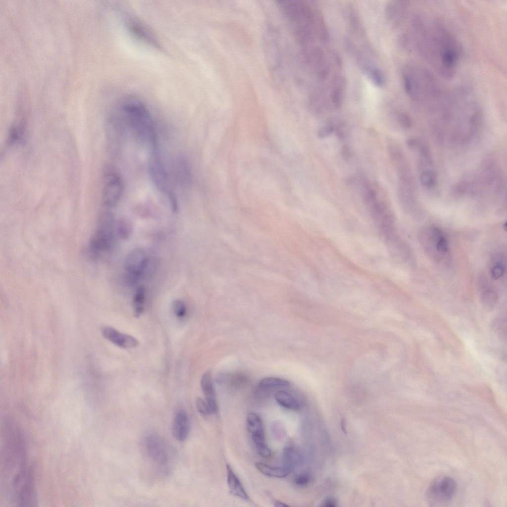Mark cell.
<instances>
[{
  "instance_id": "42",
  "label": "cell",
  "mask_w": 507,
  "mask_h": 507,
  "mask_svg": "<svg viewBox=\"0 0 507 507\" xmlns=\"http://www.w3.org/2000/svg\"><path fill=\"white\" fill-rule=\"evenodd\" d=\"M337 502L335 499L332 498H327L323 503V506L328 507H334L336 506Z\"/></svg>"
},
{
  "instance_id": "8",
  "label": "cell",
  "mask_w": 507,
  "mask_h": 507,
  "mask_svg": "<svg viewBox=\"0 0 507 507\" xmlns=\"http://www.w3.org/2000/svg\"><path fill=\"white\" fill-rule=\"evenodd\" d=\"M303 48L306 61L316 77L321 81L327 78L330 72V66L323 49L312 44Z\"/></svg>"
},
{
  "instance_id": "17",
  "label": "cell",
  "mask_w": 507,
  "mask_h": 507,
  "mask_svg": "<svg viewBox=\"0 0 507 507\" xmlns=\"http://www.w3.org/2000/svg\"><path fill=\"white\" fill-rule=\"evenodd\" d=\"M345 86V79L340 75L334 76L330 84L328 97L332 106L336 108L341 105Z\"/></svg>"
},
{
  "instance_id": "18",
  "label": "cell",
  "mask_w": 507,
  "mask_h": 507,
  "mask_svg": "<svg viewBox=\"0 0 507 507\" xmlns=\"http://www.w3.org/2000/svg\"><path fill=\"white\" fill-rule=\"evenodd\" d=\"M226 470L227 485L230 493L241 499L249 500L248 495L230 465L226 464Z\"/></svg>"
},
{
  "instance_id": "19",
  "label": "cell",
  "mask_w": 507,
  "mask_h": 507,
  "mask_svg": "<svg viewBox=\"0 0 507 507\" xmlns=\"http://www.w3.org/2000/svg\"><path fill=\"white\" fill-rule=\"evenodd\" d=\"M176 173L179 184L184 188H188L192 184V173L190 166L184 158L178 159L176 163Z\"/></svg>"
},
{
  "instance_id": "15",
  "label": "cell",
  "mask_w": 507,
  "mask_h": 507,
  "mask_svg": "<svg viewBox=\"0 0 507 507\" xmlns=\"http://www.w3.org/2000/svg\"><path fill=\"white\" fill-rule=\"evenodd\" d=\"M190 430L188 415L183 410H178L175 416L172 431L174 437L180 442L184 441L188 437Z\"/></svg>"
},
{
  "instance_id": "39",
  "label": "cell",
  "mask_w": 507,
  "mask_h": 507,
  "mask_svg": "<svg viewBox=\"0 0 507 507\" xmlns=\"http://www.w3.org/2000/svg\"><path fill=\"white\" fill-rule=\"evenodd\" d=\"M504 272V269L501 265H496L491 269V273L492 276L497 279L502 276Z\"/></svg>"
},
{
  "instance_id": "29",
  "label": "cell",
  "mask_w": 507,
  "mask_h": 507,
  "mask_svg": "<svg viewBox=\"0 0 507 507\" xmlns=\"http://www.w3.org/2000/svg\"><path fill=\"white\" fill-rule=\"evenodd\" d=\"M497 298V295L493 290H486L482 293L481 296L484 307L488 309H492L495 306Z\"/></svg>"
},
{
  "instance_id": "43",
  "label": "cell",
  "mask_w": 507,
  "mask_h": 507,
  "mask_svg": "<svg viewBox=\"0 0 507 507\" xmlns=\"http://www.w3.org/2000/svg\"><path fill=\"white\" fill-rule=\"evenodd\" d=\"M406 144L409 147H414L418 144V141L413 138L408 139L406 141Z\"/></svg>"
},
{
  "instance_id": "7",
  "label": "cell",
  "mask_w": 507,
  "mask_h": 507,
  "mask_svg": "<svg viewBox=\"0 0 507 507\" xmlns=\"http://www.w3.org/2000/svg\"><path fill=\"white\" fill-rule=\"evenodd\" d=\"M143 446L146 454L154 463L159 466L168 464L170 458L168 446L159 435L147 434L144 438Z\"/></svg>"
},
{
  "instance_id": "23",
  "label": "cell",
  "mask_w": 507,
  "mask_h": 507,
  "mask_svg": "<svg viewBox=\"0 0 507 507\" xmlns=\"http://www.w3.org/2000/svg\"><path fill=\"white\" fill-rule=\"evenodd\" d=\"M246 428L252 435L265 434L264 426L260 417L255 413L248 414L246 421Z\"/></svg>"
},
{
  "instance_id": "11",
  "label": "cell",
  "mask_w": 507,
  "mask_h": 507,
  "mask_svg": "<svg viewBox=\"0 0 507 507\" xmlns=\"http://www.w3.org/2000/svg\"><path fill=\"white\" fill-rule=\"evenodd\" d=\"M355 56L358 66L364 74L375 86L382 87L385 82L384 74L368 51H357Z\"/></svg>"
},
{
  "instance_id": "27",
  "label": "cell",
  "mask_w": 507,
  "mask_h": 507,
  "mask_svg": "<svg viewBox=\"0 0 507 507\" xmlns=\"http://www.w3.org/2000/svg\"><path fill=\"white\" fill-rule=\"evenodd\" d=\"M25 136V128L23 124L13 125L9 131L8 143L13 145L23 141Z\"/></svg>"
},
{
  "instance_id": "33",
  "label": "cell",
  "mask_w": 507,
  "mask_h": 507,
  "mask_svg": "<svg viewBox=\"0 0 507 507\" xmlns=\"http://www.w3.org/2000/svg\"><path fill=\"white\" fill-rule=\"evenodd\" d=\"M336 126L332 124H329L320 128L318 132L317 135L321 139H324L330 136L335 131Z\"/></svg>"
},
{
  "instance_id": "30",
  "label": "cell",
  "mask_w": 507,
  "mask_h": 507,
  "mask_svg": "<svg viewBox=\"0 0 507 507\" xmlns=\"http://www.w3.org/2000/svg\"><path fill=\"white\" fill-rule=\"evenodd\" d=\"M421 183L428 188H433L436 186V176L434 172L426 171L420 175Z\"/></svg>"
},
{
  "instance_id": "24",
  "label": "cell",
  "mask_w": 507,
  "mask_h": 507,
  "mask_svg": "<svg viewBox=\"0 0 507 507\" xmlns=\"http://www.w3.org/2000/svg\"><path fill=\"white\" fill-rule=\"evenodd\" d=\"M145 295V289L142 286L139 287L135 294L133 299V308L134 314L136 317H139L144 311Z\"/></svg>"
},
{
  "instance_id": "12",
  "label": "cell",
  "mask_w": 507,
  "mask_h": 507,
  "mask_svg": "<svg viewBox=\"0 0 507 507\" xmlns=\"http://www.w3.org/2000/svg\"><path fill=\"white\" fill-rule=\"evenodd\" d=\"M123 122L116 113L111 114L107 118L105 133L109 149L115 152L120 148L124 135Z\"/></svg>"
},
{
  "instance_id": "40",
  "label": "cell",
  "mask_w": 507,
  "mask_h": 507,
  "mask_svg": "<svg viewBox=\"0 0 507 507\" xmlns=\"http://www.w3.org/2000/svg\"><path fill=\"white\" fill-rule=\"evenodd\" d=\"M168 196L169 197V200H170V204H171V206L172 210L174 212H176L177 211V209H178V204H177V201H176V199L175 198V196L171 192H169V193H168Z\"/></svg>"
},
{
  "instance_id": "41",
  "label": "cell",
  "mask_w": 507,
  "mask_h": 507,
  "mask_svg": "<svg viewBox=\"0 0 507 507\" xmlns=\"http://www.w3.org/2000/svg\"><path fill=\"white\" fill-rule=\"evenodd\" d=\"M341 153L345 159H349L352 156V152L350 148L347 146H343L341 149Z\"/></svg>"
},
{
  "instance_id": "26",
  "label": "cell",
  "mask_w": 507,
  "mask_h": 507,
  "mask_svg": "<svg viewBox=\"0 0 507 507\" xmlns=\"http://www.w3.org/2000/svg\"><path fill=\"white\" fill-rule=\"evenodd\" d=\"M290 383L287 380L274 377H265L261 379L259 386L262 388H278L289 387Z\"/></svg>"
},
{
  "instance_id": "6",
  "label": "cell",
  "mask_w": 507,
  "mask_h": 507,
  "mask_svg": "<svg viewBox=\"0 0 507 507\" xmlns=\"http://www.w3.org/2000/svg\"><path fill=\"white\" fill-rule=\"evenodd\" d=\"M456 484L452 477L441 476L434 479L429 485L427 491L429 501L435 505L449 502L455 496Z\"/></svg>"
},
{
  "instance_id": "25",
  "label": "cell",
  "mask_w": 507,
  "mask_h": 507,
  "mask_svg": "<svg viewBox=\"0 0 507 507\" xmlns=\"http://www.w3.org/2000/svg\"><path fill=\"white\" fill-rule=\"evenodd\" d=\"M252 439L260 456L266 458L271 456V451L265 442V434L252 435Z\"/></svg>"
},
{
  "instance_id": "5",
  "label": "cell",
  "mask_w": 507,
  "mask_h": 507,
  "mask_svg": "<svg viewBox=\"0 0 507 507\" xmlns=\"http://www.w3.org/2000/svg\"><path fill=\"white\" fill-rule=\"evenodd\" d=\"M124 186L119 174L112 167H106L104 174L102 200L108 207L115 206L122 196Z\"/></svg>"
},
{
  "instance_id": "34",
  "label": "cell",
  "mask_w": 507,
  "mask_h": 507,
  "mask_svg": "<svg viewBox=\"0 0 507 507\" xmlns=\"http://www.w3.org/2000/svg\"><path fill=\"white\" fill-rule=\"evenodd\" d=\"M398 119L400 125L405 128H409L412 122L410 117L406 113L400 112L398 114Z\"/></svg>"
},
{
  "instance_id": "35",
  "label": "cell",
  "mask_w": 507,
  "mask_h": 507,
  "mask_svg": "<svg viewBox=\"0 0 507 507\" xmlns=\"http://www.w3.org/2000/svg\"><path fill=\"white\" fill-rule=\"evenodd\" d=\"M272 431L273 434H274L277 439H281L285 435V430L283 426L281 423L278 422L272 424Z\"/></svg>"
},
{
  "instance_id": "21",
  "label": "cell",
  "mask_w": 507,
  "mask_h": 507,
  "mask_svg": "<svg viewBox=\"0 0 507 507\" xmlns=\"http://www.w3.org/2000/svg\"><path fill=\"white\" fill-rule=\"evenodd\" d=\"M277 403L281 406L291 410H298L301 408L300 402L287 392L280 390L274 394Z\"/></svg>"
},
{
  "instance_id": "16",
  "label": "cell",
  "mask_w": 507,
  "mask_h": 507,
  "mask_svg": "<svg viewBox=\"0 0 507 507\" xmlns=\"http://www.w3.org/2000/svg\"><path fill=\"white\" fill-rule=\"evenodd\" d=\"M202 391L207 403L213 413L217 412L218 406L216 394L210 371L205 372L202 376L201 381Z\"/></svg>"
},
{
  "instance_id": "3",
  "label": "cell",
  "mask_w": 507,
  "mask_h": 507,
  "mask_svg": "<svg viewBox=\"0 0 507 507\" xmlns=\"http://www.w3.org/2000/svg\"><path fill=\"white\" fill-rule=\"evenodd\" d=\"M118 111L141 143L157 148L155 127L146 104L135 96L123 98L118 104Z\"/></svg>"
},
{
  "instance_id": "28",
  "label": "cell",
  "mask_w": 507,
  "mask_h": 507,
  "mask_svg": "<svg viewBox=\"0 0 507 507\" xmlns=\"http://www.w3.org/2000/svg\"><path fill=\"white\" fill-rule=\"evenodd\" d=\"M133 225L127 218H122L116 223V233L123 239H126L132 233Z\"/></svg>"
},
{
  "instance_id": "1",
  "label": "cell",
  "mask_w": 507,
  "mask_h": 507,
  "mask_svg": "<svg viewBox=\"0 0 507 507\" xmlns=\"http://www.w3.org/2000/svg\"><path fill=\"white\" fill-rule=\"evenodd\" d=\"M409 38L419 54L441 76L455 74L460 56V48L455 36L437 20L416 16L412 20Z\"/></svg>"
},
{
  "instance_id": "37",
  "label": "cell",
  "mask_w": 507,
  "mask_h": 507,
  "mask_svg": "<svg viewBox=\"0 0 507 507\" xmlns=\"http://www.w3.org/2000/svg\"><path fill=\"white\" fill-rule=\"evenodd\" d=\"M310 477L305 473H302L298 475L295 478V483L296 485L300 486L306 485L309 482Z\"/></svg>"
},
{
  "instance_id": "38",
  "label": "cell",
  "mask_w": 507,
  "mask_h": 507,
  "mask_svg": "<svg viewBox=\"0 0 507 507\" xmlns=\"http://www.w3.org/2000/svg\"><path fill=\"white\" fill-rule=\"evenodd\" d=\"M448 242L445 238L441 237L438 240L436 244L437 250L441 253H445L448 251Z\"/></svg>"
},
{
  "instance_id": "44",
  "label": "cell",
  "mask_w": 507,
  "mask_h": 507,
  "mask_svg": "<svg viewBox=\"0 0 507 507\" xmlns=\"http://www.w3.org/2000/svg\"><path fill=\"white\" fill-rule=\"evenodd\" d=\"M274 506L275 507H288V506L285 503H283L281 501L276 500L274 502Z\"/></svg>"
},
{
  "instance_id": "10",
  "label": "cell",
  "mask_w": 507,
  "mask_h": 507,
  "mask_svg": "<svg viewBox=\"0 0 507 507\" xmlns=\"http://www.w3.org/2000/svg\"><path fill=\"white\" fill-rule=\"evenodd\" d=\"M148 170L153 185L160 191H166L167 175L157 148L152 149L149 158Z\"/></svg>"
},
{
  "instance_id": "36",
  "label": "cell",
  "mask_w": 507,
  "mask_h": 507,
  "mask_svg": "<svg viewBox=\"0 0 507 507\" xmlns=\"http://www.w3.org/2000/svg\"><path fill=\"white\" fill-rule=\"evenodd\" d=\"M495 328L499 335L503 338H506V322L502 319H499L495 322Z\"/></svg>"
},
{
  "instance_id": "20",
  "label": "cell",
  "mask_w": 507,
  "mask_h": 507,
  "mask_svg": "<svg viewBox=\"0 0 507 507\" xmlns=\"http://www.w3.org/2000/svg\"><path fill=\"white\" fill-rule=\"evenodd\" d=\"M282 458L284 467L290 471L295 468L301 461L299 451L292 446H286L283 450Z\"/></svg>"
},
{
  "instance_id": "32",
  "label": "cell",
  "mask_w": 507,
  "mask_h": 507,
  "mask_svg": "<svg viewBox=\"0 0 507 507\" xmlns=\"http://www.w3.org/2000/svg\"><path fill=\"white\" fill-rule=\"evenodd\" d=\"M196 406L199 412L202 414L209 415L213 413L206 401L200 398L197 399Z\"/></svg>"
},
{
  "instance_id": "4",
  "label": "cell",
  "mask_w": 507,
  "mask_h": 507,
  "mask_svg": "<svg viewBox=\"0 0 507 507\" xmlns=\"http://www.w3.org/2000/svg\"><path fill=\"white\" fill-rule=\"evenodd\" d=\"M116 232V223L113 214L104 210L99 215L96 231L89 243V253L94 259H98L112 248Z\"/></svg>"
},
{
  "instance_id": "22",
  "label": "cell",
  "mask_w": 507,
  "mask_h": 507,
  "mask_svg": "<svg viewBox=\"0 0 507 507\" xmlns=\"http://www.w3.org/2000/svg\"><path fill=\"white\" fill-rule=\"evenodd\" d=\"M255 467L263 474L275 478H284L287 476L290 471L287 468L273 466L261 462H257Z\"/></svg>"
},
{
  "instance_id": "13",
  "label": "cell",
  "mask_w": 507,
  "mask_h": 507,
  "mask_svg": "<svg viewBox=\"0 0 507 507\" xmlns=\"http://www.w3.org/2000/svg\"><path fill=\"white\" fill-rule=\"evenodd\" d=\"M407 2L404 0L389 1L385 7V13L389 23L394 28H398L403 23L407 13Z\"/></svg>"
},
{
  "instance_id": "31",
  "label": "cell",
  "mask_w": 507,
  "mask_h": 507,
  "mask_svg": "<svg viewBox=\"0 0 507 507\" xmlns=\"http://www.w3.org/2000/svg\"><path fill=\"white\" fill-rule=\"evenodd\" d=\"M172 309L175 315L179 317H183L186 312V308L184 303L176 300L172 303Z\"/></svg>"
},
{
  "instance_id": "9",
  "label": "cell",
  "mask_w": 507,
  "mask_h": 507,
  "mask_svg": "<svg viewBox=\"0 0 507 507\" xmlns=\"http://www.w3.org/2000/svg\"><path fill=\"white\" fill-rule=\"evenodd\" d=\"M148 263L147 254L141 248L134 249L128 254L125 260L124 268L129 284L135 283L144 274Z\"/></svg>"
},
{
  "instance_id": "14",
  "label": "cell",
  "mask_w": 507,
  "mask_h": 507,
  "mask_svg": "<svg viewBox=\"0 0 507 507\" xmlns=\"http://www.w3.org/2000/svg\"><path fill=\"white\" fill-rule=\"evenodd\" d=\"M101 333L105 339L122 348H133L139 344L138 341L133 336L120 332L111 327H103Z\"/></svg>"
},
{
  "instance_id": "2",
  "label": "cell",
  "mask_w": 507,
  "mask_h": 507,
  "mask_svg": "<svg viewBox=\"0 0 507 507\" xmlns=\"http://www.w3.org/2000/svg\"><path fill=\"white\" fill-rule=\"evenodd\" d=\"M0 475L1 488L10 498L16 496L34 473L27 465L26 445L21 429L11 417L1 423Z\"/></svg>"
}]
</instances>
